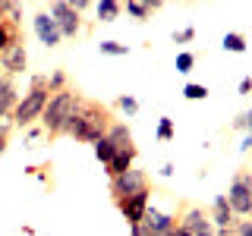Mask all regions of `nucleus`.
I'll list each match as a JSON object with an SVG mask.
<instances>
[{
  "instance_id": "423d86ee",
  "label": "nucleus",
  "mask_w": 252,
  "mask_h": 236,
  "mask_svg": "<svg viewBox=\"0 0 252 236\" xmlns=\"http://www.w3.org/2000/svg\"><path fill=\"white\" fill-rule=\"evenodd\" d=\"M177 230H183L186 236H215L208 211H202L199 205H183V214L177 217Z\"/></svg>"
},
{
  "instance_id": "f257e3e1",
  "label": "nucleus",
  "mask_w": 252,
  "mask_h": 236,
  "mask_svg": "<svg viewBox=\"0 0 252 236\" xmlns=\"http://www.w3.org/2000/svg\"><path fill=\"white\" fill-rule=\"evenodd\" d=\"M110 123H114V117H110V110H107L104 104L82 98V104H79L76 117H73L66 126H63V136H69V139H76V142H92V145H94L98 139L107 136Z\"/></svg>"
},
{
  "instance_id": "393cba45",
  "label": "nucleus",
  "mask_w": 252,
  "mask_h": 236,
  "mask_svg": "<svg viewBox=\"0 0 252 236\" xmlns=\"http://www.w3.org/2000/svg\"><path fill=\"white\" fill-rule=\"evenodd\" d=\"M101 54H107V57H123V54H129V51H126V44H117V41H101Z\"/></svg>"
},
{
  "instance_id": "6ab92c4d",
  "label": "nucleus",
  "mask_w": 252,
  "mask_h": 236,
  "mask_svg": "<svg viewBox=\"0 0 252 236\" xmlns=\"http://www.w3.org/2000/svg\"><path fill=\"white\" fill-rule=\"evenodd\" d=\"M13 44H22V35H19V26H10V22H0V54Z\"/></svg>"
},
{
  "instance_id": "f03ea898",
  "label": "nucleus",
  "mask_w": 252,
  "mask_h": 236,
  "mask_svg": "<svg viewBox=\"0 0 252 236\" xmlns=\"http://www.w3.org/2000/svg\"><path fill=\"white\" fill-rule=\"evenodd\" d=\"M79 104H82V94L73 91V88H63V91H54L51 98H47V107L41 114V126L47 136H63V126L76 117Z\"/></svg>"
},
{
  "instance_id": "f3484780",
  "label": "nucleus",
  "mask_w": 252,
  "mask_h": 236,
  "mask_svg": "<svg viewBox=\"0 0 252 236\" xmlns=\"http://www.w3.org/2000/svg\"><path fill=\"white\" fill-rule=\"evenodd\" d=\"M120 13H123V3H117V0H101V3H94L98 22H114V19H120Z\"/></svg>"
},
{
  "instance_id": "a878e982",
  "label": "nucleus",
  "mask_w": 252,
  "mask_h": 236,
  "mask_svg": "<svg viewBox=\"0 0 252 236\" xmlns=\"http://www.w3.org/2000/svg\"><path fill=\"white\" fill-rule=\"evenodd\" d=\"M192 66H195V54H189V51L177 54V73H189Z\"/></svg>"
},
{
  "instance_id": "f8f14e48",
  "label": "nucleus",
  "mask_w": 252,
  "mask_h": 236,
  "mask_svg": "<svg viewBox=\"0 0 252 236\" xmlns=\"http://www.w3.org/2000/svg\"><path fill=\"white\" fill-rule=\"evenodd\" d=\"M35 35H38V41H41L44 47H57V44L63 41V35H60L57 22L51 19V13H47V10L35 13Z\"/></svg>"
},
{
  "instance_id": "4be33fe9",
  "label": "nucleus",
  "mask_w": 252,
  "mask_h": 236,
  "mask_svg": "<svg viewBox=\"0 0 252 236\" xmlns=\"http://www.w3.org/2000/svg\"><path fill=\"white\" fill-rule=\"evenodd\" d=\"M183 98H186V101H205V98H208V88H205V85L189 82L186 88H183Z\"/></svg>"
},
{
  "instance_id": "7ed1b4c3",
  "label": "nucleus",
  "mask_w": 252,
  "mask_h": 236,
  "mask_svg": "<svg viewBox=\"0 0 252 236\" xmlns=\"http://www.w3.org/2000/svg\"><path fill=\"white\" fill-rule=\"evenodd\" d=\"M47 98H51V91L29 88L26 98H19V104H16V110H13V126H32L35 120H41V114L47 107Z\"/></svg>"
},
{
  "instance_id": "ddd939ff",
  "label": "nucleus",
  "mask_w": 252,
  "mask_h": 236,
  "mask_svg": "<svg viewBox=\"0 0 252 236\" xmlns=\"http://www.w3.org/2000/svg\"><path fill=\"white\" fill-rule=\"evenodd\" d=\"M110 145H114V151H129V148H136L132 145V132H129V126L120 123V120H114L110 123V129H107V136H104Z\"/></svg>"
},
{
  "instance_id": "412c9836",
  "label": "nucleus",
  "mask_w": 252,
  "mask_h": 236,
  "mask_svg": "<svg viewBox=\"0 0 252 236\" xmlns=\"http://www.w3.org/2000/svg\"><path fill=\"white\" fill-rule=\"evenodd\" d=\"M114 154H117V151H114V145H110L107 139H98V142H94V157H98L104 167H107L110 161H114Z\"/></svg>"
},
{
  "instance_id": "2eb2a0df",
  "label": "nucleus",
  "mask_w": 252,
  "mask_h": 236,
  "mask_svg": "<svg viewBox=\"0 0 252 236\" xmlns=\"http://www.w3.org/2000/svg\"><path fill=\"white\" fill-rule=\"evenodd\" d=\"M136 167V148H129V151H117L114 161L107 164V177H120V173L132 170Z\"/></svg>"
},
{
  "instance_id": "c85d7f7f",
  "label": "nucleus",
  "mask_w": 252,
  "mask_h": 236,
  "mask_svg": "<svg viewBox=\"0 0 252 236\" xmlns=\"http://www.w3.org/2000/svg\"><path fill=\"white\" fill-rule=\"evenodd\" d=\"M195 38V29H183V31H177V35H173V41L177 44H186V41H192Z\"/></svg>"
},
{
  "instance_id": "dca6fc26",
  "label": "nucleus",
  "mask_w": 252,
  "mask_h": 236,
  "mask_svg": "<svg viewBox=\"0 0 252 236\" xmlns=\"http://www.w3.org/2000/svg\"><path fill=\"white\" fill-rule=\"evenodd\" d=\"M155 10H161V0H152V3H142V0H126V13L132 16V19H148Z\"/></svg>"
},
{
  "instance_id": "473e14b6",
  "label": "nucleus",
  "mask_w": 252,
  "mask_h": 236,
  "mask_svg": "<svg viewBox=\"0 0 252 236\" xmlns=\"http://www.w3.org/2000/svg\"><path fill=\"white\" fill-rule=\"evenodd\" d=\"M240 151H252V132H249V136H246V139H243V145H240Z\"/></svg>"
},
{
  "instance_id": "bb28decb",
  "label": "nucleus",
  "mask_w": 252,
  "mask_h": 236,
  "mask_svg": "<svg viewBox=\"0 0 252 236\" xmlns=\"http://www.w3.org/2000/svg\"><path fill=\"white\" fill-rule=\"evenodd\" d=\"M158 139H161V142L173 139V120H170V117H161V123H158Z\"/></svg>"
},
{
  "instance_id": "4468645a",
  "label": "nucleus",
  "mask_w": 252,
  "mask_h": 236,
  "mask_svg": "<svg viewBox=\"0 0 252 236\" xmlns=\"http://www.w3.org/2000/svg\"><path fill=\"white\" fill-rule=\"evenodd\" d=\"M16 104H19V94L10 76H0V117H13Z\"/></svg>"
},
{
  "instance_id": "7c9ffc66",
  "label": "nucleus",
  "mask_w": 252,
  "mask_h": 236,
  "mask_svg": "<svg viewBox=\"0 0 252 236\" xmlns=\"http://www.w3.org/2000/svg\"><path fill=\"white\" fill-rule=\"evenodd\" d=\"M32 88H44L47 91V76H32Z\"/></svg>"
},
{
  "instance_id": "72a5a7b5",
  "label": "nucleus",
  "mask_w": 252,
  "mask_h": 236,
  "mask_svg": "<svg viewBox=\"0 0 252 236\" xmlns=\"http://www.w3.org/2000/svg\"><path fill=\"white\" fill-rule=\"evenodd\" d=\"M170 236H186V233H183V230H173V233H170Z\"/></svg>"
},
{
  "instance_id": "0eeeda50",
  "label": "nucleus",
  "mask_w": 252,
  "mask_h": 236,
  "mask_svg": "<svg viewBox=\"0 0 252 236\" xmlns=\"http://www.w3.org/2000/svg\"><path fill=\"white\" fill-rule=\"evenodd\" d=\"M145 189H148V177H145V170H139V167L126 170L120 177H110V195H114V202L129 199V195L145 192Z\"/></svg>"
},
{
  "instance_id": "9d476101",
  "label": "nucleus",
  "mask_w": 252,
  "mask_h": 236,
  "mask_svg": "<svg viewBox=\"0 0 252 236\" xmlns=\"http://www.w3.org/2000/svg\"><path fill=\"white\" fill-rule=\"evenodd\" d=\"M0 69H3V76H19V73H26L29 69V51H26V44H13V47H6L3 54H0Z\"/></svg>"
},
{
  "instance_id": "b1692460",
  "label": "nucleus",
  "mask_w": 252,
  "mask_h": 236,
  "mask_svg": "<svg viewBox=\"0 0 252 236\" xmlns=\"http://www.w3.org/2000/svg\"><path fill=\"white\" fill-rule=\"evenodd\" d=\"M117 107H120V110H126V114H139V101L136 98H132V94H120V98H117Z\"/></svg>"
},
{
  "instance_id": "c756f323",
  "label": "nucleus",
  "mask_w": 252,
  "mask_h": 236,
  "mask_svg": "<svg viewBox=\"0 0 252 236\" xmlns=\"http://www.w3.org/2000/svg\"><path fill=\"white\" fill-rule=\"evenodd\" d=\"M233 236H252V220H240L236 230H233Z\"/></svg>"
},
{
  "instance_id": "20e7f679",
  "label": "nucleus",
  "mask_w": 252,
  "mask_h": 236,
  "mask_svg": "<svg viewBox=\"0 0 252 236\" xmlns=\"http://www.w3.org/2000/svg\"><path fill=\"white\" fill-rule=\"evenodd\" d=\"M136 227L145 236H170L173 230H177V214H173V211H161L155 202H148L145 214H142V220Z\"/></svg>"
},
{
  "instance_id": "6e6552de",
  "label": "nucleus",
  "mask_w": 252,
  "mask_h": 236,
  "mask_svg": "<svg viewBox=\"0 0 252 236\" xmlns=\"http://www.w3.org/2000/svg\"><path fill=\"white\" fill-rule=\"evenodd\" d=\"M51 19L57 22V29H60V35L63 38H76L79 31H82V16H79L73 6L66 3V0H57V3H51Z\"/></svg>"
},
{
  "instance_id": "cd10ccee",
  "label": "nucleus",
  "mask_w": 252,
  "mask_h": 236,
  "mask_svg": "<svg viewBox=\"0 0 252 236\" xmlns=\"http://www.w3.org/2000/svg\"><path fill=\"white\" fill-rule=\"evenodd\" d=\"M233 129H249L252 132V110H246V114H240L233 120Z\"/></svg>"
},
{
  "instance_id": "2f4dec72",
  "label": "nucleus",
  "mask_w": 252,
  "mask_h": 236,
  "mask_svg": "<svg viewBox=\"0 0 252 236\" xmlns=\"http://www.w3.org/2000/svg\"><path fill=\"white\" fill-rule=\"evenodd\" d=\"M252 91V79L246 76V79H243V82H240V94H249Z\"/></svg>"
},
{
  "instance_id": "5701e85b",
  "label": "nucleus",
  "mask_w": 252,
  "mask_h": 236,
  "mask_svg": "<svg viewBox=\"0 0 252 236\" xmlns=\"http://www.w3.org/2000/svg\"><path fill=\"white\" fill-rule=\"evenodd\" d=\"M63 88H66V76H63L60 73V69H54V73L51 76H47V91H63Z\"/></svg>"
},
{
  "instance_id": "39448f33",
  "label": "nucleus",
  "mask_w": 252,
  "mask_h": 236,
  "mask_svg": "<svg viewBox=\"0 0 252 236\" xmlns=\"http://www.w3.org/2000/svg\"><path fill=\"white\" fill-rule=\"evenodd\" d=\"M224 199H227V205H230V211L236 217H249L252 214V173L233 177V183H230Z\"/></svg>"
},
{
  "instance_id": "a211bd4d",
  "label": "nucleus",
  "mask_w": 252,
  "mask_h": 236,
  "mask_svg": "<svg viewBox=\"0 0 252 236\" xmlns=\"http://www.w3.org/2000/svg\"><path fill=\"white\" fill-rule=\"evenodd\" d=\"M19 19H22V3H16V0H0V22L19 26Z\"/></svg>"
},
{
  "instance_id": "9b49d317",
  "label": "nucleus",
  "mask_w": 252,
  "mask_h": 236,
  "mask_svg": "<svg viewBox=\"0 0 252 236\" xmlns=\"http://www.w3.org/2000/svg\"><path fill=\"white\" fill-rule=\"evenodd\" d=\"M208 220H211V227H215V230H220V233H233L236 224H240L224 195H218V199H215V205H211V211H208Z\"/></svg>"
},
{
  "instance_id": "1a4fd4ad",
  "label": "nucleus",
  "mask_w": 252,
  "mask_h": 236,
  "mask_svg": "<svg viewBox=\"0 0 252 236\" xmlns=\"http://www.w3.org/2000/svg\"><path fill=\"white\" fill-rule=\"evenodd\" d=\"M148 202H152V189H145V192H136V195H129V199H117V208H120V214L126 217V224L136 227L139 220H142V214H145Z\"/></svg>"
},
{
  "instance_id": "aec40b11",
  "label": "nucleus",
  "mask_w": 252,
  "mask_h": 236,
  "mask_svg": "<svg viewBox=\"0 0 252 236\" xmlns=\"http://www.w3.org/2000/svg\"><path fill=\"white\" fill-rule=\"evenodd\" d=\"M224 51L243 54V51H246V38H243L240 31H227V35H224Z\"/></svg>"
}]
</instances>
